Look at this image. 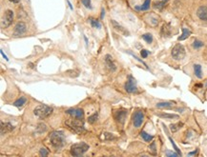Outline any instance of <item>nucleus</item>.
Segmentation results:
<instances>
[{
  "instance_id": "0eeeda50",
  "label": "nucleus",
  "mask_w": 207,
  "mask_h": 157,
  "mask_svg": "<svg viewBox=\"0 0 207 157\" xmlns=\"http://www.w3.org/2000/svg\"><path fill=\"white\" fill-rule=\"evenodd\" d=\"M125 90L129 93H137V81L136 79L133 77L132 75L128 76V79H127V82L125 83Z\"/></svg>"
},
{
  "instance_id": "2f4dec72",
  "label": "nucleus",
  "mask_w": 207,
  "mask_h": 157,
  "mask_svg": "<svg viewBox=\"0 0 207 157\" xmlns=\"http://www.w3.org/2000/svg\"><path fill=\"white\" fill-rule=\"evenodd\" d=\"M149 151H150L152 154H154V155L156 154V153H157V151H156V143H155V142H153V143L149 146Z\"/></svg>"
},
{
  "instance_id": "a211bd4d",
  "label": "nucleus",
  "mask_w": 207,
  "mask_h": 157,
  "mask_svg": "<svg viewBox=\"0 0 207 157\" xmlns=\"http://www.w3.org/2000/svg\"><path fill=\"white\" fill-rule=\"evenodd\" d=\"M191 34H192V32H191L190 30H188V29H186V28H182V34H181L177 39H179V41H181V40H185L186 38L189 37V35Z\"/></svg>"
},
{
  "instance_id": "5701e85b",
  "label": "nucleus",
  "mask_w": 207,
  "mask_h": 157,
  "mask_svg": "<svg viewBox=\"0 0 207 157\" xmlns=\"http://www.w3.org/2000/svg\"><path fill=\"white\" fill-rule=\"evenodd\" d=\"M140 135H141V137H142L143 139H144L145 142H150V141H152V140L154 139V136H153V135H150V134L147 133L146 131H144V130L141 131V132H140Z\"/></svg>"
},
{
  "instance_id": "f257e3e1",
  "label": "nucleus",
  "mask_w": 207,
  "mask_h": 157,
  "mask_svg": "<svg viewBox=\"0 0 207 157\" xmlns=\"http://www.w3.org/2000/svg\"><path fill=\"white\" fill-rule=\"evenodd\" d=\"M50 143L56 149H59L65 144V136L62 131H53L50 135Z\"/></svg>"
},
{
  "instance_id": "423d86ee",
  "label": "nucleus",
  "mask_w": 207,
  "mask_h": 157,
  "mask_svg": "<svg viewBox=\"0 0 207 157\" xmlns=\"http://www.w3.org/2000/svg\"><path fill=\"white\" fill-rule=\"evenodd\" d=\"M13 12L11 10H7L1 20V27L2 28H8L11 24L13 23Z\"/></svg>"
},
{
  "instance_id": "cd10ccee",
  "label": "nucleus",
  "mask_w": 207,
  "mask_h": 157,
  "mask_svg": "<svg viewBox=\"0 0 207 157\" xmlns=\"http://www.w3.org/2000/svg\"><path fill=\"white\" fill-rule=\"evenodd\" d=\"M142 38L146 41L148 44H151L152 42H153V35H152L151 34H145L142 35Z\"/></svg>"
},
{
  "instance_id": "7ed1b4c3",
  "label": "nucleus",
  "mask_w": 207,
  "mask_h": 157,
  "mask_svg": "<svg viewBox=\"0 0 207 157\" xmlns=\"http://www.w3.org/2000/svg\"><path fill=\"white\" fill-rule=\"evenodd\" d=\"M65 124H66L69 129L75 133H82L85 131L84 126H83V122L80 119L75 118L73 120H70V121H67Z\"/></svg>"
},
{
  "instance_id": "f8f14e48",
  "label": "nucleus",
  "mask_w": 207,
  "mask_h": 157,
  "mask_svg": "<svg viewBox=\"0 0 207 157\" xmlns=\"http://www.w3.org/2000/svg\"><path fill=\"white\" fill-rule=\"evenodd\" d=\"M197 15L201 20L207 21V6H201L197 11Z\"/></svg>"
},
{
  "instance_id": "58836bf2",
  "label": "nucleus",
  "mask_w": 207,
  "mask_h": 157,
  "mask_svg": "<svg viewBox=\"0 0 207 157\" xmlns=\"http://www.w3.org/2000/svg\"><path fill=\"white\" fill-rule=\"evenodd\" d=\"M198 149H196L195 151H193V152H190V153H188V155H194V154H196V153H198Z\"/></svg>"
},
{
  "instance_id": "6e6552de",
  "label": "nucleus",
  "mask_w": 207,
  "mask_h": 157,
  "mask_svg": "<svg viewBox=\"0 0 207 157\" xmlns=\"http://www.w3.org/2000/svg\"><path fill=\"white\" fill-rule=\"evenodd\" d=\"M27 31V26L24 22H18V23L15 25V28H14L13 31V36L14 37H17V36H20L24 34Z\"/></svg>"
},
{
  "instance_id": "6ab92c4d",
  "label": "nucleus",
  "mask_w": 207,
  "mask_h": 157,
  "mask_svg": "<svg viewBox=\"0 0 207 157\" xmlns=\"http://www.w3.org/2000/svg\"><path fill=\"white\" fill-rule=\"evenodd\" d=\"M168 1H169V0H159V1H158V2L155 3L154 7H155L156 9L161 11V10L165 7V5L167 4V2H168Z\"/></svg>"
},
{
  "instance_id": "7c9ffc66",
  "label": "nucleus",
  "mask_w": 207,
  "mask_h": 157,
  "mask_svg": "<svg viewBox=\"0 0 207 157\" xmlns=\"http://www.w3.org/2000/svg\"><path fill=\"white\" fill-rule=\"evenodd\" d=\"M97 112H96V114H94L93 115H91L89 116V118H88V122L91 123V124H93V123H95L96 121V119H97Z\"/></svg>"
},
{
  "instance_id": "9d476101",
  "label": "nucleus",
  "mask_w": 207,
  "mask_h": 157,
  "mask_svg": "<svg viewBox=\"0 0 207 157\" xmlns=\"http://www.w3.org/2000/svg\"><path fill=\"white\" fill-rule=\"evenodd\" d=\"M66 112L74 118L80 120H83V118H84V111H83L82 109H70Z\"/></svg>"
},
{
  "instance_id": "9b49d317",
  "label": "nucleus",
  "mask_w": 207,
  "mask_h": 157,
  "mask_svg": "<svg viewBox=\"0 0 207 157\" xmlns=\"http://www.w3.org/2000/svg\"><path fill=\"white\" fill-rule=\"evenodd\" d=\"M104 60H105V63H106V66L109 68V70L112 71H115V70H117V67H115L114 59H113V57L110 55V54H106Z\"/></svg>"
},
{
  "instance_id": "a878e982",
  "label": "nucleus",
  "mask_w": 207,
  "mask_h": 157,
  "mask_svg": "<svg viewBox=\"0 0 207 157\" xmlns=\"http://www.w3.org/2000/svg\"><path fill=\"white\" fill-rule=\"evenodd\" d=\"M174 105L173 102H161V103H158L157 105V108H170V107H172V106Z\"/></svg>"
},
{
  "instance_id": "c85d7f7f",
  "label": "nucleus",
  "mask_w": 207,
  "mask_h": 157,
  "mask_svg": "<svg viewBox=\"0 0 207 157\" xmlns=\"http://www.w3.org/2000/svg\"><path fill=\"white\" fill-rule=\"evenodd\" d=\"M203 45H204V44H203V42L199 41V40H197V39H196L195 41H194V43H193L194 49H199V48H201Z\"/></svg>"
},
{
  "instance_id": "473e14b6",
  "label": "nucleus",
  "mask_w": 207,
  "mask_h": 157,
  "mask_svg": "<svg viewBox=\"0 0 207 157\" xmlns=\"http://www.w3.org/2000/svg\"><path fill=\"white\" fill-rule=\"evenodd\" d=\"M82 4L85 6V8L87 9H92V6H91V0H81Z\"/></svg>"
},
{
  "instance_id": "bb28decb",
  "label": "nucleus",
  "mask_w": 207,
  "mask_h": 157,
  "mask_svg": "<svg viewBox=\"0 0 207 157\" xmlns=\"http://www.w3.org/2000/svg\"><path fill=\"white\" fill-rule=\"evenodd\" d=\"M36 130H37V132L38 133H42V132H45V131L47 130V127L45 124H38L37 125V128H36Z\"/></svg>"
},
{
  "instance_id": "ea45409f",
  "label": "nucleus",
  "mask_w": 207,
  "mask_h": 157,
  "mask_svg": "<svg viewBox=\"0 0 207 157\" xmlns=\"http://www.w3.org/2000/svg\"><path fill=\"white\" fill-rule=\"evenodd\" d=\"M10 1L13 3H17V2H19V0H10Z\"/></svg>"
},
{
  "instance_id": "393cba45",
  "label": "nucleus",
  "mask_w": 207,
  "mask_h": 157,
  "mask_svg": "<svg viewBox=\"0 0 207 157\" xmlns=\"http://www.w3.org/2000/svg\"><path fill=\"white\" fill-rule=\"evenodd\" d=\"M150 2H151V0H145L142 6L141 7H136V9L140 10V11H147L149 8H150Z\"/></svg>"
},
{
  "instance_id": "c9c22d12",
  "label": "nucleus",
  "mask_w": 207,
  "mask_h": 157,
  "mask_svg": "<svg viewBox=\"0 0 207 157\" xmlns=\"http://www.w3.org/2000/svg\"><path fill=\"white\" fill-rule=\"evenodd\" d=\"M141 56H142V58H146L148 56V52H147V50H141Z\"/></svg>"
},
{
  "instance_id": "b1692460",
  "label": "nucleus",
  "mask_w": 207,
  "mask_h": 157,
  "mask_svg": "<svg viewBox=\"0 0 207 157\" xmlns=\"http://www.w3.org/2000/svg\"><path fill=\"white\" fill-rule=\"evenodd\" d=\"M112 24L114 25V28L115 29V30L117 31H118V32H122V34H128V32H126L125 31V29H123V27H121L120 25H118L117 22L115 21H114L113 20L112 21Z\"/></svg>"
},
{
  "instance_id": "dca6fc26",
  "label": "nucleus",
  "mask_w": 207,
  "mask_h": 157,
  "mask_svg": "<svg viewBox=\"0 0 207 157\" xmlns=\"http://www.w3.org/2000/svg\"><path fill=\"white\" fill-rule=\"evenodd\" d=\"M161 34L163 36H169L171 34V27L169 24L163 25V27L161 28Z\"/></svg>"
},
{
  "instance_id": "f03ea898",
  "label": "nucleus",
  "mask_w": 207,
  "mask_h": 157,
  "mask_svg": "<svg viewBox=\"0 0 207 157\" xmlns=\"http://www.w3.org/2000/svg\"><path fill=\"white\" fill-rule=\"evenodd\" d=\"M34 114L40 119H45L53 114V108L47 105H39L34 109Z\"/></svg>"
},
{
  "instance_id": "4c0bfd02",
  "label": "nucleus",
  "mask_w": 207,
  "mask_h": 157,
  "mask_svg": "<svg viewBox=\"0 0 207 157\" xmlns=\"http://www.w3.org/2000/svg\"><path fill=\"white\" fill-rule=\"evenodd\" d=\"M0 53H1V54H2V56H3V57H4L6 60H8V57H7V55H6V54H5L4 53H3V50H0Z\"/></svg>"
},
{
  "instance_id": "aec40b11",
  "label": "nucleus",
  "mask_w": 207,
  "mask_h": 157,
  "mask_svg": "<svg viewBox=\"0 0 207 157\" xmlns=\"http://www.w3.org/2000/svg\"><path fill=\"white\" fill-rule=\"evenodd\" d=\"M89 22H90V24L92 25V27H94V28H96V29H100L101 28V23L99 22V20L96 19V18L90 17L89 18Z\"/></svg>"
},
{
  "instance_id": "f704fd0d",
  "label": "nucleus",
  "mask_w": 207,
  "mask_h": 157,
  "mask_svg": "<svg viewBox=\"0 0 207 157\" xmlns=\"http://www.w3.org/2000/svg\"><path fill=\"white\" fill-rule=\"evenodd\" d=\"M39 153H40V155L43 156V157H45V156H48L49 155V151H47V149L46 148H42L40 149V151H39Z\"/></svg>"
},
{
  "instance_id": "4468645a",
  "label": "nucleus",
  "mask_w": 207,
  "mask_h": 157,
  "mask_svg": "<svg viewBox=\"0 0 207 157\" xmlns=\"http://www.w3.org/2000/svg\"><path fill=\"white\" fill-rule=\"evenodd\" d=\"M126 115H127V111H118L115 114V119H117L119 123L123 124V123L125 122Z\"/></svg>"
},
{
  "instance_id": "72a5a7b5",
  "label": "nucleus",
  "mask_w": 207,
  "mask_h": 157,
  "mask_svg": "<svg viewBox=\"0 0 207 157\" xmlns=\"http://www.w3.org/2000/svg\"><path fill=\"white\" fill-rule=\"evenodd\" d=\"M169 140H170V142H171V144L173 145V147H174V149H175V151H176L177 153H179L180 155H181V152H180V149L177 147V145L175 144V142H174V140L172 139L171 137H169Z\"/></svg>"
},
{
  "instance_id": "ddd939ff",
  "label": "nucleus",
  "mask_w": 207,
  "mask_h": 157,
  "mask_svg": "<svg viewBox=\"0 0 207 157\" xmlns=\"http://www.w3.org/2000/svg\"><path fill=\"white\" fill-rule=\"evenodd\" d=\"M14 129V127L12 125L11 123L9 122H1V134L2 135H4V134L8 133V132H11Z\"/></svg>"
},
{
  "instance_id": "39448f33",
  "label": "nucleus",
  "mask_w": 207,
  "mask_h": 157,
  "mask_svg": "<svg viewBox=\"0 0 207 157\" xmlns=\"http://www.w3.org/2000/svg\"><path fill=\"white\" fill-rule=\"evenodd\" d=\"M171 54H172V57L174 58L175 60H182L183 58L185 57V49L182 45H180V44H177V45L174 47L172 52H171Z\"/></svg>"
},
{
  "instance_id": "c756f323",
  "label": "nucleus",
  "mask_w": 207,
  "mask_h": 157,
  "mask_svg": "<svg viewBox=\"0 0 207 157\" xmlns=\"http://www.w3.org/2000/svg\"><path fill=\"white\" fill-rule=\"evenodd\" d=\"M104 139L105 140H115L117 137L115 135H113L112 133H109V132H105L104 133Z\"/></svg>"
},
{
  "instance_id": "4be33fe9",
  "label": "nucleus",
  "mask_w": 207,
  "mask_h": 157,
  "mask_svg": "<svg viewBox=\"0 0 207 157\" xmlns=\"http://www.w3.org/2000/svg\"><path fill=\"white\" fill-rule=\"evenodd\" d=\"M158 116L161 118H167V119H179V115L177 114H158Z\"/></svg>"
},
{
  "instance_id": "2eb2a0df",
  "label": "nucleus",
  "mask_w": 207,
  "mask_h": 157,
  "mask_svg": "<svg viewBox=\"0 0 207 157\" xmlns=\"http://www.w3.org/2000/svg\"><path fill=\"white\" fill-rule=\"evenodd\" d=\"M194 74L199 79L202 78V69H201V66L199 64L194 65Z\"/></svg>"
},
{
  "instance_id": "20e7f679",
  "label": "nucleus",
  "mask_w": 207,
  "mask_h": 157,
  "mask_svg": "<svg viewBox=\"0 0 207 157\" xmlns=\"http://www.w3.org/2000/svg\"><path fill=\"white\" fill-rule=\"evenodd\" d=\"M89 149V146L87 145L84 142L82 143H77V144H74L71 147V154L73 156H80L83 153H85Z\"/></svg>"
},
{
  "instance_id": "1a4fd4ad",
  "label": "nucleus",
  "mask_w": 207,
  "mask_h": 157,
  "mask_svg": "<svg viewBox=\"0 0 207 157\" xmlns=\"http://www.w3.org/2000/svg\"><path fill=\"white\" fill-rule=\"evenodd\" d=\"M144 120V114L141 111H137L135 114L133 115V124L135 128H139L143 123Z\"/></svg>"
},
{
  "instance_id": "f3484780",
  "label": "nucleus",
  "mask_w": 207,
  "mask_h": 157,
  "mask_svg": "<svg viewBox=\"0 0 207 157\" xmlns=\"http://www.w3.org/2000/svg\"><path fill=\"white\" fill-rule=\"evenodd\" d=\"M26 102H27V98L26 97H20L19 99H17L15 102L13 103V106L14 107H17V108H22L23 106L26 104Z\"/></svg>"
},
{
  "instance_id": "e433bc0d",
  "label": "nucleus",
  "mask_w": 207,
  "mask_h": 157,
  "mask_svg": "<svg viewBox=\"0 0 207 157\" xmlns=\"http://www.w3.org/2000/svg\"><path fill=\"white\" fill-rule=\"evenodd\" d=\"M180 154H179V153H175V152H170V151H167L166 152V156H179Z\"/></svg>"
},
{
  "instance_id": "412c9836",
  "label": "nucleus",
  "mask_w": 207,
  "mask_h": 157,
  "mask_svg": "<svg viewBox=\"0 0 207 157\" xmlns=\"http://www.w3.org/2000/svg\"><path fill=\"white\" fill-rule=\"evenodd\" d=\"M182 127H183V123L179 122L177 124H172V125H170V130H171V131L174 133V132H176V131L179 130L180 129H181Z\"/></svg>"
}]
</instances>
